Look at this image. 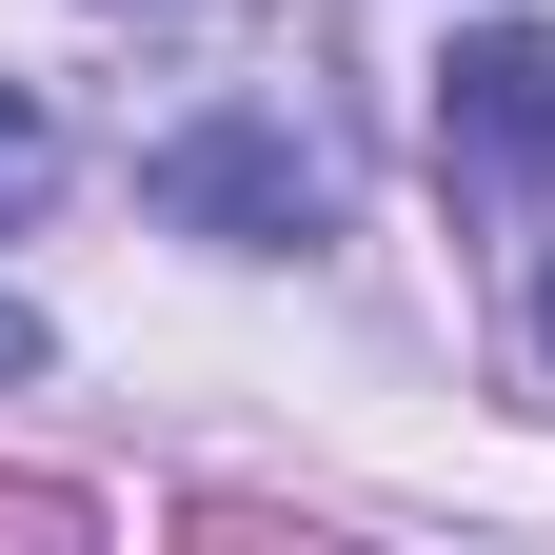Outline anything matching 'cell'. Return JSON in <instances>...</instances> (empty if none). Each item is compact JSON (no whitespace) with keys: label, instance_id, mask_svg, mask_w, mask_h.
I'll return each mask as SVG.
<instances>
[{"label":"cell","instance_id":"obj_1","mask_svg":"<svg viewBox=\"0 0 555 555\" xmlns=\"http://www.w3.org/2000/svg\"><path fill=\"white\" fill-rule=\"evenodd\" d=\"M437 159H456L476 219H516V198L555 179V40H535V21H496V40L437 60Z\"/></svg>","mask_w":555,"mask_h":555},{"label":"cell","instance_id":"obj_2","mask_svg":"<svg viewBox=\"0 0 555 555\" xmlns=\"http://www.w3.org/2000/svg\"><path fill=\"white\" fill-rule=\"evenodd\" d=\"M159 219H198V238H318L337 219V159L298 119H179L159 139Z\"/></svg>","mask_w":555,"mask_h":555},{"label":"cell","instance_id":"obj_3","mask_svg":"<svg viewBox=\"0 0 555 555\" xmlns=\"http://www.w3.org/2000/svg\"><path fill=\"white\" fill-rule=\"evenodd\" d=\"M40 179H60V119H40L21 80H0V219H21V198H40Z\"/></svg>","mask_w":555,"mask_h":555},{"label":"cell","instance_id":"obj_4","mask_svg":"<svg viewBox=\"0 0 555 555\" xmlns=\"http://www.w3.org/2000/svg\"><path fill=\"white\" fill-rule=\"evenodd\" d=\"M21 358H40V318H21V298H0V377H21Z\"/></svg>","mask_w":555,"mask_h":555},{"label":"cell","instance_id":"obj_5","mask_svg":"<svg viewBox=\"0 0 555 555\" xmlns=\"http://www.w3.org/2000/svg\"><path fill=\"white\" fill-rule=\"evenodd\" d=\"M535 318H555V298H535Z\"/></svg>","mask_w":555,"mask_h":555}]
</instances>
